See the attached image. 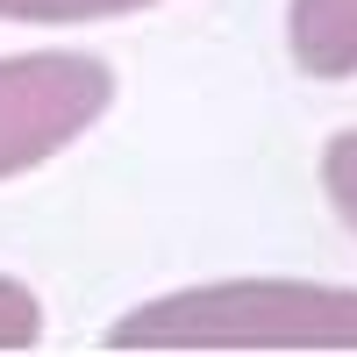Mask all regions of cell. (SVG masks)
Returning <instances> with one entry per match:
<instances>
[{
  "mask_svg": "<svg viewBox=\"0 0 357 357\" xmlns=\"http://www.w3.org/2000/svg\"><path fill=\"white\" fill-rule=\"evenodd\" d=\"M107 350H357V286L215 279L129 307Z\"/></svg>",
  "mask_w": 357,
  "mask_h": 357,
  "instance_id": "obj_1",
  "label": "cell"
},
{
  "mask_svg": "<svg viewBox=\"0 0 357 357\" xmlns=\"http://www.w3.org/2000/svg\"><path fill=\"white\" fill-rule=\"evenodd\" d=\"M114 107V65L93 50L0 57V186L50 165Z\"/></svg>",
  "mask_w": 357,
  "mask_h": 357,
  "instance_id": "obj_2",
  "label": "cell"
},
{
  "mask_svg": "<svg viewBox=\"0 0 357 357\" xmlns=\"http://www.w3.org/2000/svg\"><path fill=\"white\" fill-rule=\"evenodd\" d=\"M286 50L307 79H357V0H286Z\"/></svg>",
  "mask_w": 357,
  "mask_h": 357,
  "instance_id": "obj_3",
  "label": "cell"
},
{
  "mask_svg": "<svg viewBox=\"0 0 357 357\" xmlns=\"http://www.w3.org/2000/svg\"><path fill=\"white\" fill-rule=\"evenodd\" d=\"M158 0H0V22H29V29H79V22H114V15H143Z\"/></svg>",
  "mask_w": 357,
  "mask_h": 357,
  "instance_id": "obj_4",
  "label": "cell"
},
{
  "mask_svg": "<svg viewBox=\"0 0 357 357\" xmlns=\"http://www.w3.org/2000/svg\"><path fill=\"white\" fill-rule=\"evenodd\" d=\"M321 193L336 200V215L357 236V129H336L329 136V151H321Z\"/></svg>",
  "mask_w": 357,
  "mask_h": 357,
  "instance_id": "obj_5",
  "label": "cell"
},
{
  "mask_svg": "<svg viewBox=\"0 0 357 357\" xmlns=\"http://www.w3.org/2000/svg\"><path fill=\"white\" fill-rule=\"evenodd\" d=\"M36 336H43V301L0 272V350H29Z\"/></svg>",
  "mask_w": 357,
  "mask_h": 357,
  "instance_id": "obj_6",
  "label": "cell"
}]
</instances>
